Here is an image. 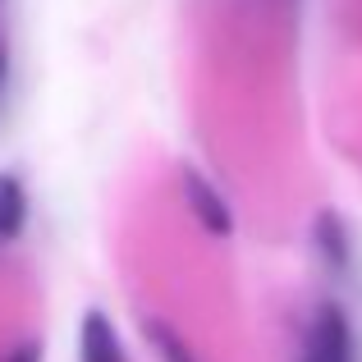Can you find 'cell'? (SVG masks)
<instances>
[{"label":"cell","instance_id":"7a4b0ae2","mask_svg":"<svg viewBox=\"0 0 362 362\" xmlns=\"http://www.w3.org/2000/svg\"><path fill=\"white\" fill-rule=\"evenodd\" d=\"M179 184H184V202H188V211H193V221L202 225L211 239H230L234 234V211H230V202H225L221 188H216L202 170H193V165L184 170Z\"/></svg>","mask_w":362,"mask_h":362},{"label":"cell","instance_id":"52a82bcc","mask_svg":"<svg viewBox=\"0 0 362 362\" xmlns=\"http://www.w3.org/2000/svg\"><path fill=\"white\" fill-rule=\"evenodd\" d=\"M0 362H42V344H37V339H23V344H14Z\"/></svg>","mask_w":362,"mask_h":362},{"label":"cell","instance_id":"8992f818","mask_svg":"<svg viewBox=\"0 0 362 362\" xmlns=\"http://www.w3.org/2000/svg\"><path fill=\"white\" fill-rule=\"evenodd\" d=\"M142 335H147L151 354H156L160 362H197L193 344H188V339L179 335L175 326H170V321H160V317H147V321H142Z\"/></svg>","mask_w":362,"mask_h":362},{"label":"cell","instance_id":"277c9868","mask_svg":"<svg viewBox=\"0 0 362 362\" xmlns=\"http://www.w3.org/2000/svg\"><path fill=\"white\" fill-rule=\"evenodd\" d=\"M28 225V188L18 175L0 170V247L14 243Z\"/></svg>","mask_w":362,"mask_h":362},{"label":"cell","instance_id":"ba28073f","mask_svg":"<svg viewBox=\"0 0 362 362\" xmlns=\"http://www.w3.org/2000/svg\"><path fill=\"white\" fill-rule=\"evenodd\" d=\"M0 88H5V51H0Z\"/></svg>","mask_w":362,"mask_h":362},{"label":"cell","instance_id":"3957f363","mask_svg":"<svg viewBox=\"0 0 362 362\" xmlns=\"http://www.w3.org/2000/svg\"><path fill=\"white\" fill-rule=\"evenodd\" d=\"M78 362H124L119 330H115V321H110L101 308L83 312V326H78Z\"/></svg>","mask_w":362,"mask_h":362},{"label":"cell","instance_id":"6da1fadb","mask_svg":"<svg viewBox=\"0 0 362 362\" xmlns=\"http://www.w3.org/2000/svg\"><path fill=\"white\" fill-rule=\"evenodd\" d=\"M298 362H354V326L339 303H321L312 312Z\"/></svg>","mask_w":362,"mask_h":362},{"label":"cell","instance_id":"5b68a950","mask_svg":"<svg viewBox=\"0 0 362 362\" xmlns=\"http://www.w3.org/2000/svg\"><path fill=\"white\" fill-rule=\"evenodd\" d=\"M312 239H317V252H321V262H326L330 271H344V266H349V230H344V221H339L335 211L317 216Z\"/></svg>","mask_w":362,"mask_h":362}]
</instances>
